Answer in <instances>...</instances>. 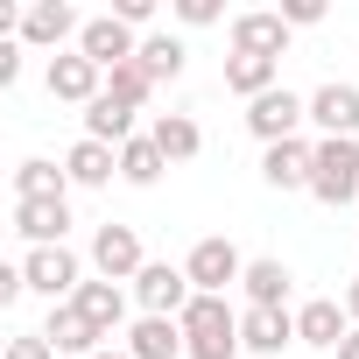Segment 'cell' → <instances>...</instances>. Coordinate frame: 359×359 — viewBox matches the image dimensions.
<instances>
[{"label": "cell", "instance_id": "cb8c5ba5", "mask_svg": "<svg viewBox=\"0 0 359 359\" xmlns=\"http://www.w3.org/2000/svg\"><path fill=\"white\" fill-rule=\"evenodd\" d=\"M275 85H282V64H275V57H226V92H240L247 106L268 99Z\"/></svg>", "mask_w": 359, "mask_h": 359}, {"label": "cell", "instance_id": "7a4b0ae2", "mask_svg": "<svg viewBox=\"0 0 359 359\" xmlns=\"http://www.w3.org/2000/svg\"><path fill=\"white\" fill-rule=\"evenodd\" d=\"M310 198L317 205H352L359 198V141H317V162H310Z\"/></svg>", "mask_w": 359, "mask_h": 359}, {"label": "cell", "instance_id": "e0dca14e", "mask_svg": "<svg viewBox=\"0 0 359 359\" xmlns=\"http://www.w3.org/2000/svg\"><path fill=\"white\" fill-rule=\"evenodd\" d=\"M240 345L275 359L282 345H296V310H240Z\"/></svg>", "mask_w": 359, "mask_h": 359}, {"label": "cell", "instance_id": "f546056e", "mask_svg": "<svg viewBox=\"0 0 359 359\" xmlns=\"http://www.w3.org/2000/svg\"><path fill=\"white\" fill-rule=\"evenodd\" d=\"M8 359H57V345L43 331H22V338H8Z\"/></svg>", "mask_w": 359, "mask_h": 359}, {"label": "cell", "instance_id": "f1b7e54d", "mask_svg": "<svg viewBox=\"0 0 359 359\" xmlns=\"http://www.w3.org/2000/svg\"><path fill=\"white\" fill-rule=\"evenodd\" d=\"M226 8H219V0H176V22H184V29H212Z\"/></svg>", "mask_w": 359, "mask_h": 359}, {"label": "cell", "instance_id": "5b68a950", "mask_svg": "<svg viewBox=\"0 0 359 359\" xmlns=\"http://www.w3.org/2000/svg\"><path fill=\"white\" fill-rule=\"evenodd\" d=\"M22 275H29V289L50 296V303H71V296L85 289V261H78L71 247H29Z\"/></svg>", "mask_w": 359, "mask_h": 359}, {"label": "cell", "instance_id": "83f0119b", "mask_svg": "<svg viewBox=\"0 0 359 359\" xmlns=\"http://www.w3.org/2000/svg\"><path fill=\"white\" fill-rule=\"evenodd\" d=\"M106 92H113L120 106H134V113H141V106H148V92H155V78H148L141 64H120V71H106Z\"/></svg>", "mask_w": 359, "mask_h": 359}, {"label": "cell", "instance_id": "484cf974", "mask_svg": "<svg viewBox=\"0 0 359 359\" xmlns=\"http://www.w3.org/2000/svg\"><path fill=\"white\" fill-rule=\"evenodd\" d=\"M148 141H155V148H162L169 162H191V155L205 148V134H198V120H191V113H155Z\"/></svg>", "mask_w": 359, "mask_h": 359}, {"label": "cell", "instance_id": "8d00e7d4", "mask_svg": "<svg viewBox=\"0 0 359 359\" xmlns=\"http://www.w3.org/2000/svg\"><path fill=\"white\" fill-rule=\"evenodd\" d=\"M92 359H134V352H127V345H106V352H92Z\"/></svg>", "mask_w": 359, "mask_h": 359}, {"label": "cell", "instance_id": "4fadbf2b", "mask_svg": "<svg viewBox=\"0 0 359 359\" xmlns=\"http://www.w3.org/2000/svg\"><path fill=\"white\" fill-rule=\"evenodd\" d=\"M345 338H352V317H345V303H338V296H310V303L296 310V345L338 352Z\"/></svg>", "mask_w": 359, "mask_h": 359}, {"label": "cell", "instance_id": "2e32d148", "mask_svg": "<svg viewBox=\"0 0 359 359\" xmlns=\"http://www.w3.org/2000/svg\"><path fill=\"white\" fill-rule=\"evenodd\" d=\"M43 338H50L57 352H78V359H92V352H106V338L92 331V317H85L78 303H50V324H43Z\"/></svg>", "mask_w": 359, "mask_h": 359}, {"label": "cell", "instance_id": "8992f818", "mask_svg": "<svg viewBox=\"0 0 359 359\" xmlns=\"http://www.w3.org/2000/svg\"><path fill=\"white\" fill-rule=\"evenodd\" d=\"M191 275L184 268H169V261H148L141 275H134V303H141V317H184L191 310Z\"/></svg>", "mask_w": 359, "mask_h": 359}, {"label": "cell", "instance_id": "277c9868", "mask_svg": "<svg viewBox=\"0 0 359 359\" xmlns=\"http://www.w3.org/2000/svg\"><path fill=\"white\" fill-rule=\"evenodd\" d=\"M310 120V99L303 92H289V85H275L268 99H254L247 106V134L261 141V148H275V141H296V127Z\"/></svg>", "mask_w": 359, "mask_h": 359}, {"label": "cell", "instance_id": "30bf717a", "mask_svg": "<svg viewBox=\"0 0 359 359\" xmlns=\"http://www.w3.org/2000/svg\"><path fill=\"white\" fill-rule=\"evenodd\" d=\"M50 99H64V106H92L99 92H106V71L85 57V50H64V57H50Z\"/></svg>", "mask_w": 359, "mask_h": 359}, {"label": "cell", "instance_id": "4dcf8cb0", "mask_svg": "<svg viewBox=\"0 0 359 359\" xmlns=\"http://www.w3.org/2000/svg\"><path fill=\"white\" fill-rule=\"evenodd\" d=\"M282 22L289 29H317L324 22V0H282Z\"/></svg>", "mask_w": 359, "mask_h": 359}, {"label": "cell", "instance_id": "836d02e7", "mask_svg": "<svg viewBox=\"0 0 359 359\" xmlns=\"http://www.w3.org/2000/svg\"><path fill=\"white\" fill-rule=\"evenodd\" d=\"M22 78V43H0V85Z\"/></svg>", "mask_w": 359, "mask_h": 359}, {"label": "cell", "instance_id": "52a82bcc", "mask_svg": "<svg viewBox=\"0 0 359 359\" xmlns=\"http://www.w3.org/2000/svg\"><path fill=\"white\" fill-rule=\"evenodd\" d=\"M141 268H148V254H141V233L106 219V226L92 233V275H99V282H134Z\"/></svg>", "mask_w": 359, "mask_h": 359}, {"label": "cell", "instance_id": "1f68e13d", "mask_svg": "<svg viewBox=\"0 0 359 359\" xmlns=\"http://www.w3.org/2000/svg\"><path fill=\"white\" fill-rule=\"evenodd\" d=\"M113 22H127V29H148V22H155V0H113Z\"/></svg>", "mask_w": 359, "mask_h": 359}, {"label": "cell", "instance_id": "7402d4cb", "mask_svg": "<svg viewBox=\"0 0 359 359\" xmlns=\"http://www.w3.org/2000/svg\"><path fill=\"white\" fill-rule=\"evenodd\" d=\"M85 141H106V148H127L134 141V106H120L113 92H99L85 106Z\"/></svg>", "mask_w": 359, "mask_h": 359}, {"label": "cell", "instance_id": "8fae6325", "mask_svg": "<svg viewBox=\"0 0 359 359\" xmlns=\"http://www.w3.org/2000/svg\"><path fill=\"white\" fill-rule=\"evenodd\" d=\"M310 127H324V141H359V85H317L310 92Z\"/></svg>", "mask_w": 359, "mask_h": 359}, {"label": "cell", "instance_id": "e575fe53", "mask_svg": "<svg viewBox=\"0 0 359 359\" xmlns=\"http://www.w3.org/2000/svg\"><path fill=\"white\" fill-rule=\"evenodd\" d=\"M338 303H345V317H352V331H359V275L345 282V296H338Z\"/></svg>", "mask_w": 359, "mask_h": 359}, {"label": "cell", "instance_id": "7c38bea8", "mask_svg": "<svg viewBox=\"0 0 359 359\" xmlns=\"http://www.w3.org/2000/svg\"><path fill=\"white\" fill-rule=\"evenodd\" d=\"M78 50H85L99 71H120V64H134V57H141V36H134L127 22H113V15H92V22H85V36H78Z\"/></svg>", "mask_w": 359, "mask_h": 359}, {"label": "cell", "instance_id": "44dd1931", "mask_svg": "<svg viewBox=\"0 0 359 359\" xmlns=\"http://www.w3.org/2000/svg\"><path fill=\"white\" fill-rule=\"evenodd\" d=\"M64 176L78 191H99V184H113L120 176V148H106V141H78L71 155H64Z\"/></svg>", "mask_w": 359, "mask_h": 359}, {"label": "cell", "instance_id": "ffe728a7", "mask_svg": "<svg viewBox=\"0 0 359 359\" xmlns=\"http://www.w3.org/2000/svg\"><path fill=\"white\" fill-rule=\"evenodd\" d=\"M127 352L134 359H184V324L176 317H134L127 324Z\"/></svg>", "mask_w": 359, "mask_h": 359}, {"label": "cell", "instance_id": "9a60e30c", "mask_svg": "<svg viewBox=\"0 0 359 359\" xmlns=\"http://www.w3.org/2000/svg\"><path fill=\"white\" fill-rule=\"evenodd\" d=\"M310 162H317V148L296 134V141H275V148H261V176L275 191H310Z\"/></svg>", "mask_w": 359, "mask_h": 359}, {"label": "cell", "instance_id": "d6a6232c", "mask_svg": "<svg viewBox=\"0 0 359 359\" xmlns=\"http://www.w3.org/2000/svg\"><path fill=\"white\" fill-rule=\"evenodd\" d=\"M29 296V275L22 268H0V303H22Z\"/></svg>", "mask_w": 359, "mask_h": 359}, {"label": "cell", "instance_id": "d4e9b609", "mask_svg": "<svg viewBox=\"0 0 359 359\" xmlns=\"http://www.w3.org/2000/svg\"><path fill=\"white\" fill-rule=\"evenodd\" d=\"M36 198H71V176L57 162H43V155L15 162V205H36Z\"/></svg>", "mask_w": 359, "mask_h": 359}, {"label": "cell", "instance_id": "4316f807", "mask_svg": "<svg viewBox=\"0 0 359 359\" xmlns=\"http://www.w3.org/2000/svg\"><path fill=\"white\" fill-rule=\"evenodd\" d=\"M162 169H169V155H162V148H155L148 134H134V141L120 148V176H127V184H134V191H148V184H155V176H162Z\"/></svg>", "mask_w": 359, "mask_h": 359}, {"label": "cell", "instance_id": "6da1fadb", "mask_svg": "<svg viewBox=\"0 0 359 359\" xmlns=\"http://www.w3.org/2000/svg\"><path fill=\"white\" fill-rule=\"evenodd\" d=\"M184 324V359H240V317L226 310V296H191V310L176 317Z\"/></svg>", "mask_w": 359, "mask_h": 359}, {"label": "cell", "instance_id": "5bb4252c", "mask_svg": "<svg viewBox=\"0 0 359 359\" xmlns=\"http://www.w3.org/2000/svg\"><path fill=\"white\" fill-rule=\"evenodd\" d=\"M15 233L29 247H64L71 233V198H36V205H15Z\"/></svg>", "mask_w": 359, "mask_h": 359}, {"label": "cell", "instance_id": "ba28073f", "mask_svg": "<svg viewBox=\"0 0 359 359\" xmlns=\"http://www.w3.org/2000/svg\"><path fill=\"white\" fill-rule=\"evenodd\" d=\"M71 36H85V22H78L71 0H36V8H22V50H57L64 57Z\"/></svg>", "mask_w": 359, "mask_h": 359}, {"label": "cell", "instance_id": "ac0fdd59", "mask_svg": "<svg viewBox=\"0 0 359 359\" xmlns=\"http://www.w3.org/2000/svg\"><path fill=\"white\" fill-rule=\"evenodd\" d=\"M289 268L275 261V254H261V261H247V275H240V289H247V310H289Z\"/></svg>", "mask_w": 359, "mask_h": 359}, {"label": "cell", "instance_id": "603a6c76", "mask_svg": "<svg viewBox=\"0 0 359 359\" xmlns=\"http://www.w3.org/2000/svg\"><path fill=\"white\" fill-rule=\"evenodd\" d=\"M184 57H191V50H184V36H169V29H148L134 64H141L155 85H176V78H184Z\"/></svg>", "mask_w": 359, "mask_h": 359}, {"label": "cell", "instance_id": "3957f363", "mask_svg": "<svg viewBox=\"0 0 359 359\" xmlns=\"http://www.w3.org/2000/svg\"><path fill=\"white\" fill-rule=\"evenodd\" d=\"M184 275H191V289H198V296H226V289H240V275H247V254H240L226 233H212V240H198V247H191Z\"/></svg>", "mask_w": 359, "mask_h": 359}, {"label": "cell", "instance_id": "9c48e42d", "mask_svg": "<svg viewBox=\"0 0 359 359\" xmlns=\"http://www.w3.org/2000/svg\"><path fill=\"white\" fill-rule=\"evenodd\" d=\"M282 50H289L282 8H247V15H233V57H275V64H282Z\"/></svg>", "mask_w": 359, "mask_h": 359}, {"label": "cell", "instance_id": "d590c367", "mask_svg": "<svg viewBox=\"0 0 359 359\" xmlns=\"http://www.w3.org/2000/svg\"><path fill=\"white\" fill-rule=\"evenodd\" d=\"M331 359H359V331H352V338H345V345H338Z\"/></svg>", "mask_w": 359, "mask_h": 359}, {"label": "cell", "instance_id": "d6986e66", "mask_svg": "<svg viewBox=\"0 0 359 359\" xmlns=\"http://www.w3.org/2000/svg\"><path fill=\"white\" fill-rule=\"evenodd\" d=\"M71 303L92 317V331H99V338H120V324H127V289H120V282H99V275H92Z\"/></svg>", "mask_w": 359, "mask_h": 359}]
</instances>
